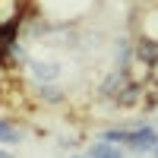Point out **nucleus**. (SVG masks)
Returning a JSON list of instances; mask_svg holds the SVG:
<instances>
[{
    "label": "nucleus",
    "mask_w": 158,
    "mask_h": 158,
    "mask_svg": "<svg viewBox=\"0 0 158 158\" xmlns=\"http://www.w3.org/2000/svg\"><path fill=\"white\" fill-rule=\"evenodd\" d=\"M60 73H63V67L54 63V60H29V76H32L35 85H41V82H57Z\"/></svg>",
    "instance_id": "nucleus-3"
},
{
    "label": "nucleus",
    "mask_w": 158,
    "mask_h": 158,
    "mask_svg": "<svg viewBox=\"0 0 158 158\" xmlns=\"http://www.w3.org/2000/svg\"><path fill=\"white\" fill-rule=\"evenodd\" d=\"M155 127H158V123H155Z\"/></svg>",
    "instance_id": "nucleus-12"
},
{
    "label": "nucleus",
    "mask_w": 158,
    "mask_h": 158,
    "mask_svg": "<svg viewBox=\"0 0 158 158\" xmlns=\"http://www.w3.org/2000/svg\"><path fill=\"white\" fill-rule=\"evenodd\" d=\"M98 139L104 142H114V146H123L127 149V139H130V127H108V130H101Z\"/></svg>",
    "instance_id": "nucleus-7"
},
{
    "label": "nucleus",
    "mask_w": 158,
    "mask_h": 158,
    "mask_svg": "<svg viewBox=\"0 0 158 158\" xmlns=\"http://www.w3.org/2000/svg\"><path fill=\"white\" fill-rule=\"evenodd\" d=\"M35 98L41 101V104H63L67 101V92H63L57 82H41V85H35Z\"/></svg>",
    "instance_id": "nucleus-4"
},
{
    "label": "nucleus",
    "mask_w": 158,
    "mask_h": 158,
    "mask_svg": "<svg viewBox=\"0 0 158 158\" xmlns=\"http://www.w3.org/2000/svg\"><path fill=\"white\" fill-rule=\"evenodd\" d=\"M57 149H67V152L76 149V139L73 136H57Z\"/></svg>",
    "instance_id": "nucleus-8"
},
{
    "label": "nucleus",
    "mask_w": 158,
    "mask_h": 158,
    "mask_svg": "<svg viewBox=\"0 0 158 158\" xmlns=\"http://www.w3.org/2000/svg\"><path fill=\"white\" fill-rule=\"evenodd\" d=\"M155 146H158V127H152V123H136V127H130L127 149L133 152V155H152Z\"/></svg>",
    "instance_id": "nucleus-1"
},
{
    "label": "nucleus",
    "mask_w": 158,
    "mask_h": 158,
    "mask_svg": "<svg viewBox=\"0 0 158 158\" xmlns=\"http://www.w3.org/2000/svg\"><path fill=\"white\" fill-rule=\"evenodd\" d=\"M133 82V73H130L127 67H114L108 76L101 79V85H98V95L101 98H108V101H114L117 95H120V92Z\"/></svg>",
    "instance_id": "nucleus-2"
},
{
    "label": "nucleus",
    "mask_w": 158,
    "mask_h": 158,
    "mask_svg": "<svg viewBox=\"0 0 158 158\" xmlns=\"http://www.w3.org/2000/svg\"><path fill=\"white\" fill-rule=\"evenodd\" d=\"M22 139H25L22 130L13 120H3V117H0V146H19Z\"/></svg>",
    "instance_id": "nucleus-6"
},
{
    "label": "nucleus",
    "mask_w": 158,
    "mask_h": 158,
    "mask_svg": "<svg viewBox=\"0 0 158 158\" xmlns=\"http://www.w3.org/2000/svg\"><path fill=\"white\" fill-rule=\"evenodd\" d=\"M152 158H158V146H155V149H152Z\"/></svg>",
    "instance_id": "nucleus-11"
},
{
    "label": "nucleus",
    "mask_w": 158,
    "mask_h": 158,
    "mask_svg": "<svg viewBox=\"0 0 158 158\" xmlns=\"http://www.w3.org/2000/svg\"><path fill=\"white\" fill-rule=\"evenodd\" d=\"M67 158H89V155H67Z\"/></svg>",
    "instance_id": "nucleus-10"
},
{
    "label": "nucleus",
    "mask_w": 158,
    "mask_h": 158,
    "mask_svg": "<svg viewBox=\"0 0 158 158\" xmlns=\"http://www.w3.org/2000/svg\"><path fill=\"white\" fill-rule=\"evenodd\" d=\"M85 155H89V158H127L123 146H114V142H104V139H98L95 146H89Z\"/></svg>",
    "instance_id": "nucleus-5"
},
{
    "label": "nucleus",
    "mask_w": 158,
    "mask_h": 158,
    "mask_svg": "<svg viewBox=\"0 0 158 158\" xmlns=\"http://www.w3.org/2000/svg\"><path fill=\"white\" fill-rule=\"evenodd\" d=\"M149 82H152V89H158V63L152 67V76H149Z\"/></svg>",
    "instance_id": "nucleus-9"
}]
</instances>
